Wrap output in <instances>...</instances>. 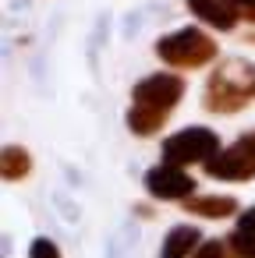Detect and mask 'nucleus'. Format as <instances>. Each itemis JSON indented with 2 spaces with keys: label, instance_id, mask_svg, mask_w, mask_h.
<instances>
[{
  "label": "nucleus",
  "instance_id": "1",
  "mask_svg": "<svg viewBox=\"0 0 255 258\" xmlns=\"http://www.w3.org/2000/svg\"><path fill=\"white\" fill-rule=\"evenodd\" d=\"M156 53H160L167 64H177V68H198V64H206V60L216 53V46H213V39L202 36L198 29H181V32L160 39Z\"/></svg>",
  "mask_w": 255,
  "mask_h": 258
},
{
  "label": "nucleus",
  "instance_id": "2",
  "mask_svg": "<svg viewBox=\"0 0 255 258\" xmlns=\"http://www.w3.org/2000/svg\"><path fill=\"white\" fill-rule=\"evenodd\" d=\"M220 149L216 135L206 131V127H188V131H177L174 138L163 142V156L170 166H181V163H198V159H213Z\"/></svg>",
  "mask_w": 255,
  "mask_h": 258
},
{
  "label": "nucleus",
  "instance_id": "3",
  "mask_svg": "<svg viewBox=\"0 0 255 258\" xmlns=\"http://www.w3.org/2000/svg\"><path fill=\"white\" fill-rule=\"evenodd\" d=\"M209 177H220V180H248L255 177V135L241 138L237 145H230L227 152L213 156L206 163Z\"/></svg>",
  "mask_w": 255,
  "mask_h": 258
},
{
  "label": "nucleus",
  "instance_id": "4",
  "mask_svg": "<svg viewBox=\"0 0 255 258\" xmlns=\"http://www.w3.org/2000/svg\"><path fill=\"white\" fill-rule=\"evenodd\" d=\"M184 92V82L177 75H152L135 85V106H152V110H170Z\"/></svg>",
  "mask_w": 255,
  "mask_h": 258
},
{
  "label": "nucleus",
  "instance_id": "5",
  "mask_svg": "<svg viewBox=\"0 0 255 258\" xmlns=\"http://www.w3.org/2000/svg\"><path fill=\"white\" fill-rule=\"evenodd\" d=\"M145 187L156 195V198H184V195H191L195 191V180L188 177V173H181L177 166H156V170H149L145 173Z\"/></svg>",
  "mask_w": 255,
  "mask_h": 258
},
{
  "label": "nucleus",
  "instance_id": "6",
  "mask_svg": "<svg viewBox=\"0 0 255 258\" xmlns=\"http://www.w3.org/2000/svg\"><path fill=\"white\" fill-rule=\"evenodd\" d=\"M188 8L216 29H234V22H237V15L227 0H188Z\"/></svg>",
  "mask_w": 255,
  "mask_h": 258
},
{
  "label": "nucleus",
  "instance_id": "7",
  "mask_svg": "<svg viewBox=\"0 0 255 258\" xmlns=\"http://www.w3.org/2000/svg\"><path fill=\"white\" fill-rule=\"evenodd\" d=\"M198 244V230L195 226H177L170 230L167 244H163V258H188V251Z\"/></svg>",
  "mask_w": 255,
  "mask_h": 258
},
{
  "label": "nucleus",
  "instance_id": "8",
  "mask_svg": "<svg viewBox=\"0 0 255 258\" xmlns=\"http://www.w3.org/2000/svg\"><path fill=\"white\" fill-rule=\"evenodd\" d=\"M230 244H234V251H237V254L255 258V209H251V212H244V219H241L237 233L230 237Z\"/></svg>",
  "mask_w": 255,
  "mask_h": 258
},
{
  "label": "nucleus",
  "instance_id": "9",
  "mask_svg": "<svg viewBox=\"0 0 255 258\" xmlns=\"http://www.w3.org/2000/svg\"><path fill=\"white\" fill-rule=\"evenodd\" d=\"M163 110H152V106H135L131 113H128V124H131V131H138V135H152L160 124H163Z\"/></svg>",
  "mask_w": 255,
  "mask_h": 258
},
{
  "label": "nucleus",
  "instance_id": "10",
  "mask_svg": "<svg viewBox=\"0 0 255 258\" xmlns=\"http://www.w3.org/2000/svg\"><path fill=\"white\" fill-rule=\"evenodd\" d=\"M188 209L198 216H230L237 205H234V198H191Z\"/></svg>",
  "mask_w": 255,
  "mask_h": 258
},
{
  "label": "nucleus",
  "instance_id": "11",
  "mask_svg": "<svg viewBox=\"0 0 255 258\" xmlns=\"http://www.w3.org/2000/svg\"><path fill=\"white\" fill-rule=\"evenodd\" d=\"M29 173V156L22 149H8L4 152V177H22Z\"/></svg>",
  "mask_w": 255,
  "mask_h": 258
},
{
  "label": "nucleus",
  "instance_id": "12",
  "mask_svg": "<svg viewBox=\"0 0 255 258\" xmlns=\"http://www.w3.org/2000/svg\"><path fill=\"white\" fill-rule=\"evenodd\" d=\"M29 258H61V251H57V244H54V240L39 237V240H32V251H29Z\"/></svg>",
  "mask_w": 255,
  "mask_h": 258
},
{
  "label": "nucleus",
  "instance_id": "13",
  "mask_svg": "<svg viewBox=\"0 0 255 258\" xmlns=\"http://www.w3.org/2000/svg\"><path fill=\"white\" fill-rule=\"evenodd\" d=\"M195 258H223V244L220 240H209V244H202V251Z\"/></svg>",
  "mask_w": 255,
  "mask_h": 258
},
{
  "label": "nucleus",
  "instance_id": "14",
  "mask_svg": "<svg viewBox=\"0 0 255 258\" xmlns=\"http://www.w3.org/2000/svg\"><path fill=\"white\" fill-rule=\"evenodd\" d=\"M234 4H244V8H255V0H234Z\"/></svg>",
  "mask_w": 255,
  "mask_h": 258
},
{
  "label": "nucleus",
  "instance_id": "15",
  "mask_svg": "<svg viewBox=\"0 0 255 258\" xmlns=\"http://www.w3.org/2000/svg\"><path fill=\"white\" fill-rule=\"evenodd\" d=\"M248 18H251V22H255V8H251V11H248Z\"/></svg>",
  "mask_w": 255,
  "mask_h": 258
},
{
  "label": "nucleus",
  "instance_id": "16",
  "mask_svg": "<svg viewBox=\"0 0 255 258\" xmlns=\"http://www.w3.org/2000/svg\"><path fill=\"white\" fill-rule=\"evenodd\" d=\"M251 92H255V89H251Z\"/></svg>",
  "mask_w": 255,
  "mask_h": 258
}]
</instances>
